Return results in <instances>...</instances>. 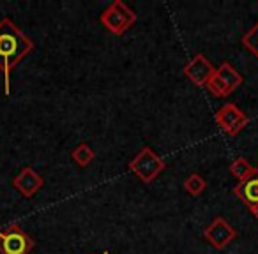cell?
I'll return each mask as SVG.
<instances>
[{
    "instance_id": "cell-12",
    "label": "cell",
    "mask_w": 258,
    "mask_h": 254,
    "mask_svg": "<svg viewBox=\"0 0 258 254\" xmlns=\"http://www.w3.org/2000/svg\"><path fill=\"white\" fill-rule=\"evenodd\" d=\"M71 157H73V161H75L76 164L82 166V168H85V166H89L90 162L94 161V157H96V152H94L87 143H80L78 147L71 152Z\"/></svg>"
},
{
    "instance_id": "cell-1",
    "label": "cell",
    "mask_w": 258,
    "mask_h": 254,
    "mask_svg": "<svg viewBox=\"0 0 258 254\" xmlns=\"http://www.w3.org/2000/svg\"><path fill=\"white\" fill-rule=\"evenodd\" d=\"M34 43L9 18L0 20V71L4 76V92L11 94V72L30 51Z\"/></svg>"
},
{
    "instance_id": "cell-5",
    "label": "cell",
    "mask_w": 258,
    "mask_h": 254,
    "mask_svg": "<svg viewBox=\"0 0 258 254\" xmlns=\"http://www.w3.org/2000/svg\"><path fill=\"white\" fill-rule=\"evenodd\" d=\"M34 249V240L18 224H9L0 229V252L2 254H29Z\"/></svg>"
},
{
    "instance_id": "cell-15",
    "label": "cell",
    "mask_w": 258,
    "mask_h": 254,
    "mask_svg": "<svg viewBox=\"0 0 258 254\" xmlns=\"http://www.w3.org/2000/svg\"><path fill=\"white\" fill-rule=\"evenodd\" d=\"M253 215H254V217H256V219H258V208H256V210H254V212H253Z\"/></svg>"
},
{
    "instance_id": "cell-13",
    "label": "cell",
    "mask_w": 258,
    "mask_h": 254,
    "mask_svg": "<svg viewBox=\"0 0 258 254\" xmlns=\"http://www.w3.org/2000/svg\"><path fill=\"white\" fill-rule=\"evenodd\" d=\"M205 187H207V182H205L204 177L198 175V173H191V175L184 180V189H186L191 196H200L205 191Z\"/></svg>"
},
{
    "instance_id": "cell-14",
    "label": "cell",
    "mask_w": 258,
    "mask_h": 254,
    "mask_svg": "<svg viewBox=\"0 0 258 254\" xmlns=\"http://www.w3.org/2000/svg\"><path fill=\"white\" fill-rule=\"evenodd\" d=\"M242 44L258 58V22L253 25V29H249L242 36Z\"/></svg>"
},
{
    "instance_id": "cell-7",
    "label": "cell",
    "mask_w": 258,
    "mask_h": 254,
    "mask_svg": "<svg viewBox=\"0 0 258 254\" xmlns=\"http://www.w3.org/2000/svg\"><path fill=\"white\" fill-rule=\"evenodd\" d=\"M182 71L186 74V78H189V81L195 83L197 87H207V83L214 76L216 69L204 53H197L184 65Z\"/></svg>"
},
{
    "instance_id": "cell-8",
    "label": "cell",
    "mask_w": 258,
    "mask_h": 254,
    "mask_svg": "<svg viewBox=\"0 0 258 254\" xmlns=\"http://www.w3.org/2000/svg\"><path fill=\"white\" fill-rule=\"evenodd\" d=\"M204 236L212 247H216V249H225V247L237 236V231L225 217H216L214 221L204 229Z\"/></svg>"
},
{
    "instance_id": "cell-9",
    "label": "cell",
    "mask_w": 258,
    "mask_h": 254,
    "mask_svg": "<svg viewBox=\"0 0 258 254\" xmlns=\"http://www.w3.org/2000/svg\"><path fill=\"white\" fill-rule=\"evenodd\" d=\"M13 186H15L25 198H32L34 194L44 186V180L34 168L25 166V168H22V172L13 179Z\"/></svg>"
},
{
    "instance_id": "cell-6",
    "label": "cell",
    "mask_w": 258,
    "mask_h": 254,
    "mask_svg": "<svg viewBox=\"0 0 258 254\" xmlns=\"http://www.w3.org/2000/svg\"><path fill=\"white\" fill-rule=\"evenodd\" d=\"M247 122H249L247 115L242 110H239L233 103L223 104L218 110V113H216V124L228 136H237L247 125Z\"/></svg>"
},
{
    "instance_id": "cell-11",
    "label": "cell",
    "mask_w": 258,
    "mask_h": 254,
    "mask_svg": "<svg viewBox=\"0 0 258 254\" xmlns=\"http://www.w3.org/2000/svg\"><path fill=\"white\" fill-rule=\"evenodd\" d=\"M230 173H232L239 182H242V180L249 179V177L253 175L254 168L251 166V162L247 161L246 157H237L235 161L230 164Z\"/></svg>"
},
{
    "instance_id": "cell-16",
    "label": "cell",
    "mask_w": 258,
    "mask_h": 254,
    "mask_svg": "<svg viewBox=\"0 0 258 254\" xmlns=\"http://www.w3.org/2000/svg\"><path fill=\"white\" fill-rule=\"evenodd\" d=\"M101 254H110V252H108V250H104V252H101Z\"/></svg>"
},
{
    "instance_id": "cell-10",
    "label": "cell",
    "mask_w": 258,
    "mask_h": 254,
    "mask_svg": "<svg viewBox=\"0 0 258 254\" xmlns=\"http://www.w3.org/2000/svg\"><path fill=\"white\" fill-rule=\"evenodd\" d=\"M233 193H235V196L239 198L251 212L256 210L258 208V168H254V173L249 179L237 184Z\"/></svg>"
},
{
    "instance_id": "cell-3",
    "label": "cell",
    "mask_w": 258,
    "mask_h": 254,
    "mask_svg": "<svg viewBox=\"0 0 258 254\" xmlns=\"http://www.w3.org/2000/svg\"><path fill=\"white\" fill-rule=\"evenodd\" d=\"M129 170L144 184H151L165 170L163 159L151 147H144L129 162Z\"/></svg>"
},
{
    "instance_id": "cell-4",
    "label": "cell",
    "mask_w": 258,
    "mask_h": 254,
    "mask_svg": "<svg viewBox=\"0 0 258 254\" xmlns=\"http://www.w3.org/2000/svg\"><path fill=\"white\" fill-rule=\"evenodd\" d=\"M242 85V76L240 72L233 67L230 62H223L218 69H216L214 76L211 78V81L207 83V89L212 96L216 97H226L237 90Z\"/></svg>"
},
{
    "instance_id": "cell-2",
    "label": "cell",
    "mask_w": 258,
    "mask_h": 254,
    "mask_svg": "<svg viewBox=\"0 0 258 254\" xmlns=\"http://www.w3.org/2000/svg\"><path fill=\"white\" fill-rule=\"evenodd\" d=\"M101 23L103 27L113 36H122L129 27L137 22V15L127 4H124L122 0H115L108 6L101 15Z\"/></svg>"
}]
</instances>
